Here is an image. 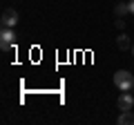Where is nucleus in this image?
Returning <instances> with one entry per match:
<instances>
[{"label":"nucleus","mask_w":134,"mask_h":125,"mask_svg":"<svg viewBox=\"0 0 134 125\" xmlns=\"http://www.w3.org/2000/svg\"><path fill=\"white\" fill-rule=\"evenodd\" d=\"M16 43V34L11 27H2V31H0V49L2 52H9L11 47H14Z\"/></svg>","instance_id":"f03ea898"},{"label":"nucleus","mask_w":134,"mask_h":125,"mask_svg":"<svg viewBox=\"0 0 134 125\" xmlns=\"http://www.w3.org/2000/svg\"><path fill=\"white\" fill-rule=\"evenodd\" d=\"M114 11H116V16H119V18H123L125 14H130V2H119V5L114 7Z\"/></svg>","instance_id":"423d86ee"},{"label":"nucleus","mask_w":134,"mask_h":125,"mask_svg":"<svg viewBox=\"0 0 134 125\" xmlns=\"http://www.w3.org/2000/svg\"><path fill=\"white\" fill-rule=\"evenodd\" d=\"M130 14H134V0L130 2Z\"/></svg>","instance_id":"1a4fd4ad"},{"label":"nucleus","mask_w":134,"mask_h":125,"mask_svg":"<svg viewBox=\"0 0 134 125\" xmlns=\"http://www.w3.org/2000/svg\"><path fill=\"white\" fill-rule=\"evenodd\" d=\"M114 85L119 87L121 92H130L134 87V76L127 72V69H119L114 74Z\"/></svg>","instance_id":"f257e3e1"},{"label":"nucleus","mask_w":134,"mask_h":125,"mask_svg":"<svg viewBox=\"0 0 134 125\" xmlns=\"http://www.w3.org/2000/svg\"><path fill=\"white\" fill-rule=\"evenodd\" d=\"M116 27L123 29V27H125V20H123V18H119V20H116Z\"/></svg>","instance_id":"6e6552de"},{"label":"nucleus","mask_w":134,"mask_h":125,"mask_svg":"<svg viewBox=\"0 0 134 125\" xmlns=\"http://www.w3.org/2000/svg\"><path fill=\"white\" fill-rule=\"evenodd\" d=\"M134 107V96L130 94V92H123L119 96V110L121 112H125V110H132Z\"/></svg>","instance_id":"20e7f679"},{"label":"nucleus","mask_w":134,"mask_h":125,"mask_svg":"<svg viewBox=\"0 0 134 125\" xmlns=\"http://www.w3.org/2000/svg\"><path fill=\"white\" fill-rule=\"evenodd\" d=\"M132 54H134V45H132Z\"/></svg>","instance_id":"9d476101"},{"label":"nucleus","mask_w":134,"mask_h":125,"mask_svg":"<svg viewBox=\"0 0 134 125\" xmlns=\"http://www.w3.org/2000/svg\"><path fill=\"white\" fill-rule=\"evenodd\" d=\"M119 123H121V125H134V114H132V110H125V112H121V116H119Z\"/></svg>","instance_id":"39448f33"},{"label":"nucleus","mask_w":134,"mask_h":125,"mask_svg":"<svg viewBox=\"0 0 134 125\" xmlns=\"http://www.w3.org/2000/svg\"><path fill=\"white\" fill-rule=\"evenodd\" d=\"M116 45H119V49H121V52H123V49H127V47H130V40H127V36H125V34H121L119 38H116Z\"/></svg>","instance_id":"0eeeda50"},{"label":"nucleus","mask_w":134,"mask_h":125,"mask_svg":"<svg viewBox=\"0 0 134 125\" xmlns=\"http://www.w3.org/2000/svg\"><path fill=\"white\" fill-rule=\"evenodd\" d=\"M0 20H2V27H11V29H14L16 22H18V14H16L14 9H5Z\"/></svg>","instance_id":"7ed1b4c3"}]
</instances>
